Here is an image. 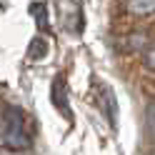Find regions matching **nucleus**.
<instances>
[{
  "mask_svg": "<svg viewBox=\"0 0 155 155\" xmlns=\"http://www.w3.org/2000/svg\"><path fill=\"white\" fill-rule=\"evenodd\" d=\"M50 98H53V105L60 110L65 118H70V103H68V93H65V83L63 78L58 75L53 80V90H50Z\"/></svg>",
  "mask_w": 155,
  "mask_h": 155,
  "instance_id": "nucleus-3",
  "label": "nucleus"
},
{
  "mask_svg": "<svg viewBox=\"0 0 155 155\" xmlns=\"http://www.w3.org/2000/svg\"><path fill=\"white\" fill-rule=\"evenodd\" d=\"M0 143L13 153L30 148V133H28L25 113L15 105H8L0 115Z\"/></svg>",
  "mask_w": 155,
  "mask_h": 155,
  "instance_id": "nucleus-1",
  "label": "nucleus"
},
{
  "mask_svg": "<svg viewBox=\"0 0 155 155\" xmlns=\"http://www.w3.org/2000/svg\"><path fill=\"white\" fill-rule=\"evenodd\" d=\"M150 155H155V153H150Z\"/></svg>",
  "mask_w": 155,
  "mask_h": 155,
  "instance_id": "nucleus-10",
  "label": "nucleus"
},
{
  "mask_svg": "<svg viewBox=\"0 0 155 155\" xmlns=\"http://www.w3.org/2000/svg\"><path fill=\"white\" fill-rule=\"evenodd\" d=\"M48 55V40L45 38H33L30 45H28V58L30 60H43Z\"/></svg>",
  "mask_w": 155,
  "mask_h": 155,
  "instance_id": "nucleus-6",
  "label": "nucleus"
},
{
  "mask_svg": "<svg viewBox=\"0 0 155 155\" xmlns=\"http://www.w3.org/2000/svg\"><path fill=\"white\" fill-rule=\"evenodd\" d=\"M145 125H148L150 138L155 140V103H150V105H148V110H145Z\"/></svg>",
  "mask_w": 155,
  "mask_h": 155,
  "instance_id": "nucleus-8",
  "label": "nucleus"
},
{
  "mask_svg": "<svg viewBox=\"0 0 155 155\" xmlns=\"http://www.w3.org/2000/svg\"><path fill=\"white\" fill-rule=\"evenodd\" d=\"M30 13L35 15V20H38V28H40V30H48V13H45V8H43L40 3H33Z\"/></svg>",
  "mask_w": 155,
  "mask_h": 155,
  "instance_id": "nucleus-7",
  "label": "nucleus"
},
{
  "mask_svg": "<svg viewBox=\"0 0 155 155\" xmlns=\"http://www.w3.org/2000/svg\"><path fill=\"white\" fill-rule=\"evenodd\" d=\"M145 65L155 70V43H153V45L148 48V50H145Z\"/></svg>",
  "mask_w": 155,
  "mask_h": 155,
  "instance_id": "nucleus-9",
  "label": "nucleus"
},
{
  "mask_svg": "<svg viewBox=\"0 0 155 155\" xmlns=\"http://www.w3.org/2000/svg\"><path fill=\"white\" fill-rule=\"evenodd\" d=\"M63 23H65V28L70 33H80L83 30L85 20H83V10H80L78 3H63Z\"/></svg>",
  "mask_w": 155,
  "mask_h": 155,
  "instance_id": "nucleus-2",
  "label": "nucleus"
},
{
  "mask_svg": "<svg viewBox=\"0 0 155 155\" xmlns=\"http://www.w3.org/2000/svg\"><path fill=\"white\" fill-rule=\"evenodd\" d=\"M125 8L133 15H150V13H155V0H128Z\"/></svg>",
  "mask_w": 155,
  "mask_h": 155,
  "instance_id": "nucleus-5",
  "label": "nucleus"
},
{
  "mask_svg": "<svg viewBox=\"0 0 155 155\" xmlns=\"http://www.w3.org/2000/svg\"><path fill=\"white\" fill-rule=\"evenodd\" d=\"M100 95H103V108H108V110H105V113H108V120L115 128V125H118V103H115V95H113V90L108 88V85L100 88Z\"/></svg>",
  "mask_w": 155,
  "mask_h": 155,
  "instance_id": "nucleus-4",
  "label": "nucleus"
}]
</instances>
